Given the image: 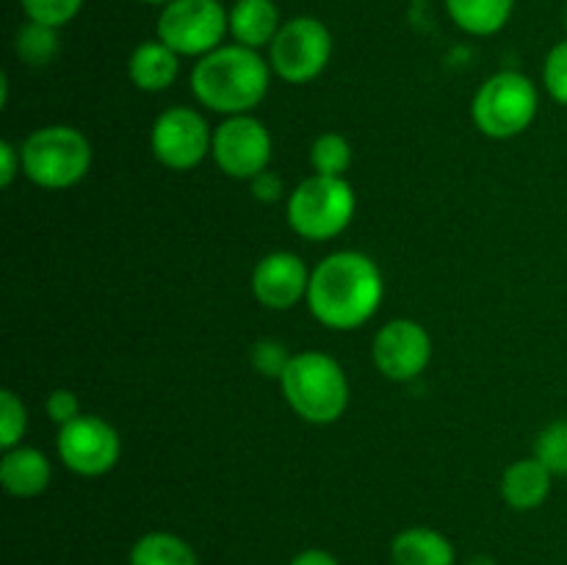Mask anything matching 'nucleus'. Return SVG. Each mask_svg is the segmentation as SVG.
<instances>
[{"label": "nucleus", "instance_id": "30", "mask_svg": "<svg viewBox=\"0 0 567 565\" xmlns=\"http://www.w3.org/2000/svg\"><path fill=\"white\" fill-rule=\"evenodd\" d=\"M20 172H22L20 147H14L9 138H3V142H0V186L9 188Z\"/></svg>", "mask_w": 567, "mask_h": 565}, {"label": "nucleus", "instance_id": "4", "mask_svg": "<svg viewBox=\"0 0 567 565\" xmlns=\"http://www.w3.org/2000/svg\"><path fill=\"white\" fill-rule=\"evenodd\" d=\"M22 175L39 188H72L92 170V142L72 125H44L20 144Z\"/></svg>", "mask_w": 567, "mask_h": 565}, {"label": "nucleus", "instance_id": "32", "mask_svg": "<svg viewBox=\"0 0 567 565\" xmlns=\"http://www.w3.org/2000/svg\"><path fill=\"white\" fill-rule=\"evenodd\" d=\"M468 565H496V559L487 557V554H476V557L468 559Z\"/></svg>", "mask_w": 567, "mask_h": 565}, {"label": "nucleus", "instance_id": "10", "mask_svg": "<svg viewBox=\"0 0 567 565\" xmlns=\"http://www.w3.org/2000/svg\"><path fill=\"white\" fill-rule=\"evenodd\" d=\"M271 133L258 116L238 114L227 116L219 127H214L210 158L233 181H252L255 175L269 170L271 161Z\"/></svg>", "mask_w": 567, "mask_h": 565}, {"label": "nucleus", "instance_id": "25", "mask_svg": "<svg viewBox=\"0 0 567 565\" xmlns=\"http://www.w3.org/2000/svg\"><path fill=\"white\" fill-rule=\"evenodd\" d=\"M28 20L42 22L50 28H64L75 20L83 9V0H20Z\"/></svg>", "mask_w": 567, "mask_h": 565}, {"label": "nucleus", "instance_id": "13", "mask_svg": "<svg viewBox=\"0 0 567 565\" xmlns=\"http://www.w3.org/2000/svg\"><path fill=\"white\" fill-rule=\"evenodd\" d=\"M308 264L297 253L277 249L264 255L252 269V294L264 308L291 310L302 299H308L310 288Z\"/></svg>", "mask_w": 567, "mask_h": 565}, {"label": "nucleus", "instance_id": "28", "mask_svg": "<svg viewBox=\"0 0 567 565\" xmlns=\"http://www.w3.org/2000/svg\"><path fill=\"white\" fill-rule=\"evenodd\" d=\"M44 410H48L50 421H53L55 427H64L70 424V421H75L78 415H83L81 399H78V393L70 391V388H55L48 397V402H44Z\"/></svg>", "mask_w": 567, "mask_h": 565}, {"label": "nucleus", "instance_id": "17", "mask_svg": "<svg viewBox=\"0 0 567 565\" xmlns=\"http://www.w3.org/2000/svg\"><path fill=\"white\" fill-rule=\"evenodd\" d=\"M282 20L275 0H236L230 6V37L244 48H269L280 33Z\"/></svg>", "mask_w": 567, "mask_h": 565}, {"label": "nucleus", "instance_id": "20", "mask_svg": "<svg viewBox=\"0 0 567 565\" xmlns=\"http://www.w3.org/2000/svg\"><path fill=\"white\" fill-rule=\"evenodd\" d=\"M131 565H199L197 554L172 532H147L131 548Z\"/></svg>", "mask_w": 567, "mask_h": 565}, {"label": "nucleus", "instance_id": "3", "mask_svg": "<svg viewBox=\"0 0 567 565\" xmlns=\"http://www.w3.org/2000/svg\"><path fill=\"white\" fill-rule=\"evenodd\" d=\"M277 382L288 408L308 424H332L349 408V377L343 366L327 352L308 349L291 355Z\"/></svg>", "mask_w": 567, "mask_h": 565}, {"label": "nucleus", "instance_id": "26", "mask_svg": "<svg viewBox=\"0 0 567 565\" xmlns=\"http://www.w3.org/2000/svg\"><path fill=\"white\" fill-rule=\"evenodd\" d=\"M249 360H252V369L258 371L260 377L280 380L282 371H286V366H288V360H291V352H288L286 343L277 341V338H260V341L252 343Z\"/></svg>", "mask_w": 567, "mask_h": 565}, {"label": "nucleus", "instance_id": "34", "mask_svg": "<svg viewBox=\"0 0 567 565\" xmlns=\"http://www.w3.org/2000/svg\"><path fill=\"white\" fill-rule=\"evenodd\" d=\"M565 28H567V6H565Z\"/></svg>", "mask_w": 567, "mask_h": 565}, {"label": "nucleus", "instance_id": "22", "mask_svg": "<svg viewBox=\"0 0 567 565\" xmlns=\"http://www.w3.org/2000/svg\"><path fill=\"white\" fill-rule=\"evenodd\" d=\"M352 144L341 133H321L310 147V164H313L316 175L324 177H343L352 166Z\"/></svg>", "mask_w": 567, "mask_h": 565}, {"label": "nucleus", "instance_id": "5", "mask_svg": "<svg viewBox=\"0 0 567 565\" xmlns=\"http://www.w3.org/2000/svg\"><path fill=\"white\" fill-rule=\"evenodd\" d=\"M358 197L347 177L310 175L288 194V225L308 242H330L354 219Z\"/></svg>", "mask_w": 567, "mask_h": 565}, {"label": "nucleus", "instance_id": "18", "mask_svg": "<svg viewBox=\"0 0 567 565\" xmlns=\"http://www.w3.org/2000/svg\"><path fill=\"white\" fill-rule=\"evenodd\" d=\"M393 565H454V546L432 526H408L391 541Z\"/></svg>", "mask_w": 567, "mask_h": 565}, {"label": "nucleus", "instance_id": "9", "mask_svg": "<svg viewBox=\"0 0 567 565\" xmlns=\"http://www.w3.org/2000/svg\"><path fill=\"white\" fill-rule=\"evenodd\" d=\"M214 131L197 109L175 105L155 116L150 131V150L166 170L188 172L210 155Z\"/></svg>", "mask_w": 567, "mask_h": 565}, {"label": "nucleus", "instance_id": "33", "mask_svg": "<svg viewBox=\"0 0 567 565\" xmlns=\"http://www.w3.org/2000/svg\"><path fill=\"white\" fill-rule=\"evenodd\" d=\"M138 3H147V6H166V3H172V0H138Z\"/></svg>", "mask_w": 567, "mask_h": 565}, {"label": "nucleus", "instance_id": "21", "mask_svg": "<svg viewBox=\"0 0 567 565\" xmlns=\"http://www.w3.org/2000/svg\"><path fill=\"white\" fill-rule=\"evenodd\" d=\"M61 39L59 28L42 25V22L28 20L14 33V53L28 66H48L59 55Z\"/></svg>", "mask_w": 567, "mask_h": 565}, {"label": "nucleus", "instance_id": "19", "mask_svg": "<svg viewBox=\"0 0 567 565\" xmlns=\"http://www.w3.org/2000/svg\"><path fill=\"white\" fill-rule=\"evenodd\" d=\"M446 11L460 31L471 37H493L509 22L515 0H446Z\"/></svg>", "mask_w": 567, "mask_h": 565}, {"label": "nucleus", "instance_id": "11", "mask_svg": "<svg viewBox=\"0 0 567 565\" xmlns=\"http://www.w3.org/2000/svg\"><path fill=\"white\" fill-rule=\"evenodd\" d=\"M59 460L78 476H103L120 463V432L100 415H78L70 424L59 427L55 435Z\"/></svg>", "mask_w": 567, "mask_h": 565}, {"label": "nucleus", "instance_id": "24", "mask_svg": "<svg viewBox=\"0 0 567 565\" xmlns=\"http://www.w3.org/2000/svg\"><path fill=\"white\" fill-rule=\"evenodd\" d=\"M28 430V410L14 391L3 388L0 391V446H20Z\"/></svg>", "mask_w": 567, "mask_h": 565}, {"label": "nucleus", "instance_id": "27", "mask_svg": "<svg viewBox=\"0 0 567 565\" xmlns=\"http://www.w3.org/2000/svg\"><path fill=\"white\" fill-rule=\"evenodd\" d=\"M543 86L567 109V39L548 50L546 61H543Z\"/></svg>", "mask_w": 567, "mask_h": 565}, {"label": "nucleus", "instance_id": "29", "mask_svg": "<svg viewBox=\"0 0 567 565\" xmlns=\"http://www.w3.org/2000/svg\"><path fill=\"white\" fill-rule=\"evenodd\" d=\"M249 188H252V197L258 199V203H277V199H282V194H286V183H282V177L271 170L255 175L252 181H249Z\"/></svg>", "mask_w": 567, "mask_h": 565}, {"label": "nucleus", "instance_id": "31", "mask_svg": "<svg viewBox=\"0 0 567 565\" xmlns=\"http://www.w3.org/2000/svg\"><path fill=\"white\" fill-rule=\"evenodd\" d=\"M288 565H341V563H338L330 552H324V548H305V552H299Z\"/></svg>", "mask_w": 567, "mask_h": 565}, {"label": "nucleus", "instance_id": "7", "mask_svg": "<svg viewBox=\"0 0 567 565\" xmlns=\"http://www.w3.org/2000/svg\"><path fill=\"white\" fill-rule=\"evenodd\" d=\"M230 33V9L221 0H172L161 6L155 37L181 59H203L225 44Z\"/></svg>", "mask_w": 567, "mask_h": 565}, {"label": "nucleus", "instance_id": "8", "mask_svg": "<svg viewBox=\"0 0 567 565\" xmlns=\"http://www.w3.org/2000/svg\"><path fill=\"white\" fill-rule=\"evenodd\" d=\"M332 59V33L319 17L299 14L282 22L280 33L269 44V66L286 83L316 81Z\"/></svg>", "mask_w": 567, "mask_h": 565}, {"label": "nucleus", "instance_id": "14", "mask_svg": "<svg viewBox=\"0 0 567 565\" xmlns=\"http://www.w3.org/2000/svg\"><path fill=\"white\" fill-rule=\"evenodd\" d=\"M50 476H53V465H50L48 454L37 446H20L3 449V460H0V485L9 496L14 499H33L39 493L48 491Z\"/></svg>", "mask_w": 567, "mask_h": 565}, {"label": "nucleus", "instance_id": "2", "mask_svg": "<svg viewBox=\"0 0 567 565\" xmlns=\"http://www.w3.org/2000/svg\"><path fill=\"white\" fill-rule=\"evenodd\" d=\"M271 83L269 61L260 50L221 44L194 64L188 86L199 105L225 116L252 114L264 103Z\"/></svg>", "mask_w": 567, "mask_h": 565}, {"label": "nucleus", "instance_id": "23", "mask_svg": "<svg viewBox=\"0 0 567 565\" xmlns=\"http://www.w3.org/2000/svg\"><path fill=\"white\" fill-rule=\"evenodd\" d=\"M535 458L554 476H567V419H557L543 427L535 441Z\"/></svg>", "mask_w": 567, "mask_h": 565}, {"label": "nucleus", "instance_id": "6", "mask_svg": "<svg viewBox=\"0 0 567 565\" xmlns=\"http://www.w3.org/2000/svg\"><path fill=\"white\" fill-rule=\"evenodd\" d=\"M540 111V94L524 72L504 70L487 78L474 94L471 120L487 138H515L532 127Z\"/></svg>", "mask_w": 567, "mask_h": 565}, {"label": "nucleus", "instance_id": "1", "mask_svg": "<svg viewBox=\"0 0 567 565\" xmlns=\"http://www.w3.org/2000/svg\"><path fill=\"white\" fill-rule=\"evenodd\" d=\"M385 280L371 255L338 249L310 271L308 308L319 325L347 332L363 327L380 310Z\"/></svg>", "mask_w": 567, "mask_h": 565}, {"label": "nucleus", "instance_id": "16", "mask_svg": "<svg viewBox=\"0 0 567 565\" xmlns=\"http://www.w3.org/2000/svg\"><path fill=\"white\" fill-rule=\"evenodd\" d=\"M554 474L537 458H520L502 474V499L513 510L529 513L551 496Z\"/></svg>", "mask_w": 567, "mask_h": 565}, {"label": "nucleus", "instance_id": "15", "mask_svg": "<svg viewBox=\"0 0 567 565\" xmlns=\"http://www.w3.org/2000/svg\"><path fill=\"white\" fill-rule=\"evenodd\" d=\"M181 75V55L158 37L138 44L127 59V78L142 92H166Z\"/></svg>", "mask_w": 567, "mask_h": 565}, {"label": "nucleus", "instance_id": "12", "mask_svg": "<svg viewBox=\"0 0 567 565\" xmlns=\"http://www.w3.org/2000/svg\"><path fill=\"white\" fill-rule=\"evenodd\" d=\"M377 371L393 382H410L432 360V338L415 319H391L380 327L371 347Z\"/></svg>", "mask_w": 567, "mask_h": 565}]
</instances>
